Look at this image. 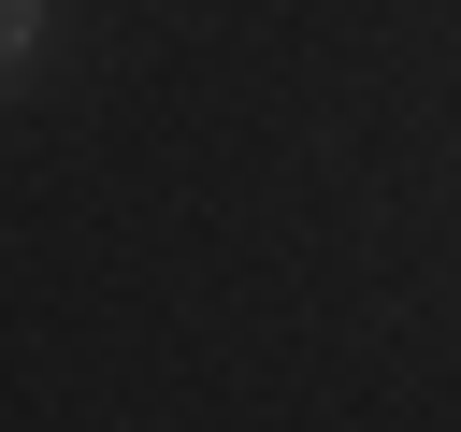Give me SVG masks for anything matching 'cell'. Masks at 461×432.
Listing matches in <instances>:
<instances>
[{
  "instance_id": "6da1fadb",
  "label": "cell",
  "mask_w": 461,
  "mask_h": 432,
  "mask_svg": "<svg viewBox=\"0 0 461 432\" xmlns=\"http://www.w3.org/2000/svg\"><path fill=\"white\" fill-rule=\"evenodd\" d=\"M29 43H43V0H0V72H29Z\"/></svg>"
}]
</instances>
